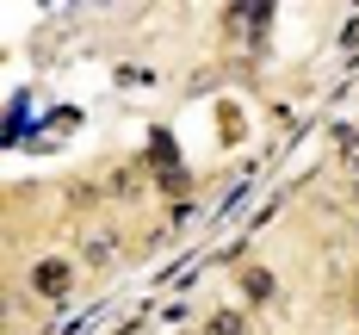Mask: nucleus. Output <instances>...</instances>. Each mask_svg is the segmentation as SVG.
Listing matches in <instances>:
<instances>
[{"label":"nucleus","mask_w":359,"mask_h":335,"mask_svg":"<svg viewBox=\"0 0 359 335\" xmlns=\"http://www.w3.org/2000/svg\"><path fill=\"white\" fill-rule=\"evenodd\" d=\"M236 286H242V298H248V304H266V298L279 292V280H273L266 267H236Z\"/></svg>","instance_id":"nucleus-3"},{"label":"nucleus","mask_w":359,"mask_h":335,"mask_svg":"<svg viewBox=\"0 0 359 335\" xmlns=\"http://www.w3.org/2000/svg\"><path fill=\"white\" fill-rule=\"evenodd\" d=\"M223 19H229V25H236V32H248V37H266V25H273V19H279V13H273V6H260V0H254V6H229V13H223Z\"/></svg>","instance_id":"nucleus-2"},{"label":"nucleus","mask_w":359,"mask_h":335,"mask_svg":"<svg viewBox=\"0 0 359 335\" xmlns=\"http://www.w3.org/2000/svg\"><path fill=\"white\" fill-rule=\"evenodd\" d=\"M81 255H87V267H111L118 261V230H87Z\"/></svg>","instance_id":"nucleus-4"},{"label":"nucleus","mask_w":359,"mask_h":335,"mask_svg":"<svg viewBox=\"0 0 359 335\" xmlns=\"http://www.w3.org/2000/svg\"><path fill=\"white\" fill-rule=\"evenodd\" d=\"M32 292L50 298V304H62V298L74 292V267H69V261H56V255H43L32 267Z\"/></svg>","instance_id":"nucleus-1"},{"label":"nucleus","mask_w":359,"mask_h":335,"mask_svg":"<svg viewBox=\"0 0 359 335\" xmlns=\"http://www.w3.org/2000/svg\"><path fill=\"white\" fill-rule=\"evenodd\" d=\"M205 335H248V317H242V310H211Z\"/></svg>","instance_id":"nucleus-5"},{"label":"nucleus","mask_w":359,"mask_h":335,"mask_svg":"<svg viewBox=\"0 0 359 335\" xmlns=\"http://www.w3.org/2000/svg\"><path fill=\"white\" fill-rule=\"evenodd\" d=\"M155 186H161V192H186L192 174H186V168H168V174H155Z\"/></svg>","instance_id":"nucleus-6"}]
</instances>
